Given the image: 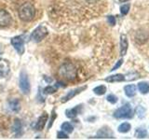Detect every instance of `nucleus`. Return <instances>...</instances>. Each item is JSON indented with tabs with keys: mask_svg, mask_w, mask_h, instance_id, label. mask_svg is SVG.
Listing matches in <instances>:
<instances>
[{
	"mask_svg": "<svg viewBox=\"0 0 149 140\" xmlns=\"http://www.w3.org/2000/svg\"><path fill=\"white\" fill-rule=\"evenodd\" d=\"M81 108H82V106H77L72 109H68L66 110V116L68 118H74V117H77L80 113Z\"/></svg>",
	"mask_w": 149,
	"mask_h": 140,
	"instance_id": "f3484780",
	"label": "nucleus"
},
{
	"mask_svg": "<svg viewBox=\"0 0 149 140\" xmlns=\"http://www.w3.org/2000/svg\"><path fill=\"white\" fill-rule=\"evenodd\" d=\"M86 88H87L86 86H83V87H80V88L74 89V90H73V91H70V92H68V94H67L66 96H65V97H63V98L62 102H63V103H64V102L69 101L70 99H72V98H73V97H74L77 94H78V93H80L82 91L85 90Z\"/></svg>",
	"mask_w": 149,
	"mask_h": 140,
	"instance_id": "9d476101",
	"label": "nucleus"
},
{
	"mask_svg": "<svg viewBox=\"0 0 149 140\" xmlns=\"http://www.w3.org/2000/svg\"><path fill=\"white\" fill-rule=\"evenodd\" d=\"M62 129L64 131V132H66V133H72L73 130H74L72 124L70 123H63L62 124Z\"/></svg>",
	"mask_w": 149,
	"mask_h": 140,
	"instance_id": "5701e85b",
	"label": "nucleus"
},
{
	"mask_svg": "<svg viewBox=\"0 0 149 140\" xmlns=\"http://www.w3.org/2000/svg\"><path fill=\"white\" fill-rule=\"evenodd\" d=\"M56 92V88L52 86H48L45 89V92L46 93H53Z\"/></svg>",
	"mask_w": 149,
	"mask_h": 140,
	"instance_id": "bb28decb",
	"label": "nucleus"
},
{
	"mask_svg": "<svg viewBox=\"0 0 149 140\" xmlns=\"http://www.w3.org/2000/svg\"><path fill=\"white\" fill-rule=\"evenodd\" d=\"M138 89L141 93H143V94H146V93L149 92V83L147 82H140L138 83Z\"/></svg>",
	"mask_w": 149,
	"mask_h": 140,
	"instance_id": "6ab92c4d",
	"label": "nucleus"
},
{
	"mask_svg": "<svg viewBox=\"0 0 149 140\" xmlns=\"http://www.w3.org/2000/svg\"><path fill=\"white\" fill-rule=\"evenodd\" d=\"M132 113V106L130 104H126L119 108H118L114 113V117L116 119H124V118H130Z\"/></svg>",
	"mask_w": 149,
	"mask_h": 140,
	"instance_id": "7ed1b4c3",
	"label": "nucleus"
},
{
	"mask_svg": "<svg viewBox=\"0 0 149 140\" xmlns=\"http://www.w3.org/2000/svg\"><path fill=\"white\" fill-rule=\"evenodd\" d=\"M122 64H123V59H120V60L118 61V62L115 64V66L111 69V71H115V70H116L118 68H119V67L121 66V65H122Z\"/></svg>",
	"mask_w": 149,
	"mask_h": 140,
	"instance_id": "cd10ccee",
	"label": "nucleus"
},
{
	"mask_svg": "<svg viewBox=\"0 0 149 140\" xmlns=\"http://www.w3.org/2000/svg\"><path fill=\"white\" fill-rule=\"evenodd\" d=\"M107 21H108L110 25H115L116 24V18L114 16H108V17H107Z\"/></svg>",
	"mask_w": 149,
	"mask_h": 140,
	"instance_id": "c85d7f7f",
	"label": "nucleus"
},
{
	"mask_svg": "<svg viewBox=\"0 0 149 140\" xmlns=\"http://www.w3.org/2000/svg\"><path fill=\"white\" fill-rule=\"evenodd\" d=\"M93 92H94V93L97 95H102L105 93L106 88L104 85H100V86H97L96 88L93 89Z\"/></svg>",
	"mask_w": 149,
	"mask_h": 140,
	"instance_id": "4be33fe9",
	"label": "nucleus"
},
{
	"mask_svg": "<svg viewBox=\"0 0 149 140\" xmlns=\"http://www.w3.org/2000/svg\"><path fill=\"white\" fill-rule=\"evenodd\" d=\"M58 74L63 78L72 81L77 78V68L72 63H65L59 68Z\"/></svg>",
	"mask_w": 149,
	"mask_h": 140,
	"instance_id": "f257e3e1",
	"label": "nucleus"
},
{
	"mask_svg": "<svg viewBox=\"0 0 149 140\" xmlns=\"http://www.w3.org/2000/svg\"><path fill=\"white\" fill-rule=\"evenodd\" d=\"M136 86L134 84H130L124 87V91H125V94L128 97H132L136 94Z\"/></svg>",
	"mask_w": 149,
	"mask_h": 140,
	"instance_id": "dca6fc26",
	"label": "nucleus"
},
{
	"mask_svg": "<svg viewBox=\"0 0 149 140\" xmlns=\"http://www.w3.org/2000/svg\"><path fill=\"white\" fill-rule=\"evenodd\" d=\"M148 39V34L147 32H144L143 30H140L136 33V36H135V40H136L137 43L139 44H143L146 43Z\"/></svg>",
	"mask_w": 149,
	"mask_h": 140,
	"instance_id": "9b49d317",
	"label": "nucleus"
},
{
	"mask_svg": "<svg viewBox=\"0 0 149 140\" xmlns=\"http://www.w3.org/2000/svg\"><path fill=\"white\" fill-rule=\"evenodd\" d=\"M129 0H119V2H127Z\"/></svg>",
	"mask_w": 149,
	"mask_h": 140,
	"instance_id": "473e14b6",
	"label": "nucleus"
},
{
	"mask_svg": "<svg viewBox=\"0 0 149 140\" xmlns=\"http://www.w3.org/2000/svg\"><path fill=\"white\" fill-rule=\"evenodd\" d=\"M55 118H56V114H55V111L53 110L52 111V117H51V119H50V123L49 124V128L51 127V125H52V123H53V120H55Z\"/></svg>",
	"mask_w": 149,
	"mask_h": 140,
	"instance_id": "7c9ffc66",
	"label": "nucleus"
},
{
	"mask_svg": "<svg viewBox=\"0 0 149 140\" xmlns=\"http://www.w3.org/2000/svg\"><path fill=\"white\" fill-rule=\"evenodd\" d=\"M125 80V77L122 74H116V75H112L105 78V81L107 82H121Z\"/></svg>",
	"mask_w": 149,
	"mask_h": 140,
	"instance_id": "2eb2a0df",
	"label": "nucleus"
},
{
	"mask_svg": "<svg viewBox=\"0 0 149 140\" xmlns=\"http://www.w3.org/2000/svg\"><path fill=\"white\" fill-rule=\"evenodd\" d=\"M8 106L10 110L14 111V112H18L21 108V104H20V101L18 99H11L8 101Z\"/></svg>",
	"mask_w": 149,
	"mask_h": 140,
	"instance_id": "a211bd4d",
	"label": "nucleus"
},
{
	"mask_svg": "<svg viewBox=\"0 0 149 140\" xmlns=\"http://www.w3.org/2000/svg\"><path fill=\"white\" fill-rule=\"evenodd\" d=\"M48 33H49V31L45 26L40 25L38 27H36L34 30V32L32 33L31 38L35 42H40L42 39H44L45 37L48 36Z\"/></svg>",
	"mask_w": 149,
	"mask_h": 140,
	"instance_id": "20e7f679",
	"label": "nucleus"
},
{
	"mask_svg": "<svg viewBox=\"0 0 149 140\" xmlns=\"http://www.w3.org/2000/svg\"><path fill=\"white\" fill-rule=\"evenodd\" d=\"M136 113L140 119H143L144 116H146V108L142 106H139L136 109Z\"/></svg>",
	"mask_w": 149,
	"mask_h": 140,
	"instance_id": "b1692460",
	"label": "nucleus"
},
{
	"mask_svg": "<svg viewBox=\"0 0 149 140\" xmlns=\"http://www.w3.org/2000/svg\"><path fill=\"white\" fill-rule=\"evenodd\" d=\"M57 137L58 138H61V139H63V138H68V135L66 134H64L63 132H59L58 134H57Z\"/></svg>",
	"mask_w": 149,
	"mask_h": 140,
	"instance_id": "c756f323",
	"label": "nucleus"
},
{
	"mask_svg": "<svg viewBox=\"0 0 149 140\" xmlns=\"http://www.w3.org/2000/svg\"><path fill=\"white\" fill-rule=\"evenodd\" d=\"M35 7L29 2L22 4L19 9V17L23 22H30L35 18Z\"/></svg>",
	"mask_w": 149,
	"mask_h": 140,
	"instance_id": "f03ea898",
	"label": "nucleus"
},
{
	"mask_svg": "<svg viewBox=\"0 0 149 140\" xmlns=\"http://www.w3.org/2000/svg\"><path fill=\"white\" fill-rule=\"evenodd\" d=\"M11 44L19 54L24 52V42L21 36H15L11 39Z\"/></svg>",
	"mask_w": 149,
	"mask_h": 140,
	"instance_id": "423d86ee",
	"label": "nucleus"
},
{
	"mask_svg": "<svg viewBox=\"0 0 149 140\" xmlns=\"http://www.w3.org/2000/svg\"><path fill=\"white\" fill-rule=\"evenodd\" d=\"M128 47H129L128 37L126 35L122 34L120 36V54L122 56L126 55V53H127Z\"/></svg>",
	"mask_w": 149,
	"mask_h": 140,
	"instance_id": "6e6552de",
	"label": "nucleus"
},
{
	"mask_svg": "<svg viewBox=\"0 0 149 140\" xmlns=\"http://www.w3.org/2000/svg\"><path fill=\"white\" fill-rule=\"evenodd\" d=\"M9 72V64L6 60L0 61V78H5Z\"/></svg>",
	"mask_w": 149,
	"mask_h": 140,
	"instance_id": "1a4fd4ad",
	"label": "nucleus"
},
{
	"mask_svg": "<svg viewBox=\"0 0 149 140\" xmlns=\"http://www.w3.org/2000/svg\"><path fill=\"white\" fill-rule=\"evenodd\" d=\"M20 89L22 90V93L27 94L30 92V82L28 78V75L24 70H22L20 74Z\"/></svg>",
	"mask_w": 149,
	"mask_h": 140,
	"instance_id": "39448f33",
	"label": "nucleus"
},
{
	"mask_svg": "<svg viewBox=\"0 0 149 140\" xmlns=\"http://www.w3.org/2000/svg\"><path fill=\"white\" fill-rule=\"evenodd\" d=\"M97 137L99 138H113V132L109 128H102L97 133Z\"/></svg>",
	"mask_w": 149,
	"mask_h": 140,
	"instance_id": "ddd939ff",
	"label": "nucleus"
},
{
	"mask_svg": "<svg viewBox=\"0 0 149 140\" xmlns=\"http://www.w3.org/2000/svg\"><path fill=\"white\" fill-rule=\"evenodd\" d=\"M12 17L7 10L0 9V26H8L11 23Z\"/></svg>",
	"mask_w": 149,
	"mask_h": 140,
	"instance_id": "0eeeda50",
	"label": "nucleus"
},
{
	"mask_svg": "<svg viewBox=\"0 0 149 140\" xmlns=\"http://www.w3.org/2000/svg\"><path fill=\"white\" fill-rule=\"evenodd\" d=\"M106 100L108 101L109 103H111V104H116V102H118V97H116L115 94H109V95H107L106 97Z\"/></svg>",
	"mask_w": 149,
	"mask_h": 140,
	"instance_id": "a878e982",
	"label": "nucleus"
},
{
	"mask_svg": "<svg viewBox=\"0 0 149 140\" xmlns=\"http://www.w3.org/2000/svg\"><path fill=\"white\" fill-rule=\"evenodd\" d=\"M48 118H49V115L47 114L46 112H44V113L39 117V119H38V120H37L36 125V129L37 131H41L44 128L46 123L48 121Z\"/></svg>",
	"mask_w": 149,
	"mask_h": 140,
	"instance_id": "f8f14e48",
	"label": "nucleus"
},
{
	"mask_svg": "<svg viewBox=\"0 0 149 140\" xmlns=\"http://www.w3.org/2000/svg\"><path fill=\"white\" fill-rule=\"evenodd\" d=\"M12 132L13 134L16 135V136H19V135H22V125L20 120H15L12 125Z\"/></svg>",
	"mask_w": 149,
	"mask_h": 140,
	"instance_id": "4468645a",
	"label": "nucleus"
},
{
	"mask_svg": "<svg viewBox=\"0 0 149 140\" xmlns=\"http://www.w3.org/2000/svg\"><path fill=\"white\" fill-rule=\"evenodd\" d=\"M132 129V125L129 123H123L118 126V132L119 133H128L129 131Z\"/></svg>",
	"mask_w": 149,
	"mask_h": 140,
	"instance_id": "aec40b11",
	"label": "nucleus"
},
{
	"mask_svg": "<svg viewBox=\"0 0 149 140\" xmlns=\"http://www.w3.org/2000/svg\"><path fill=\"white\" fill-rule=\"evenodd\" d=\"M130 11V5L129 4H126V5H123V6H121L120 8V12L122 15H127Z\"/></svg>",
	"mask_w": 149,
	"mask_h": 140,
	"instance_id": "393cba45",
	"label": "nucleus"
},
{
	"mask_svg": "<svg viewBox=\"0 0 149 140\" xmlns=\"http://www.w3.org/2000/svg\"><path fill=\"white\" fill-rule=\"evenodd\" d=\"M85 1L87 2V3H88V4H95V3H97L99 0H85Z\"/></svg>",
	"mask_w": 149,
	"mask_h": 140,
	"instance_id": "2f4dec72",
	"label": "nucleus"
},
{
	"mask_svg": "<svg viewBox=\"0 0 149 140\" xmlns=\"http://www.w3.org/2000/svg\"><path fill=\"white\" fill-rule=\"evenodd\" d=\"M135 136L137 138H144L147 136V131L144 128H137L135 131Z\"/></svg>",
	"mask_w": 149,
	"mask_h": 140,
	"instance_id": "412c9836",
	"label": "nucleus"
}]
</instances>
